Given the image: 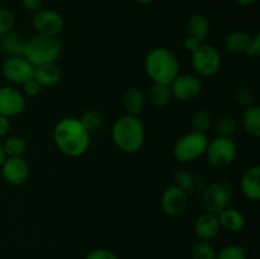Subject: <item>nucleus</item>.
Listing matches in <instances>:
<instances>
[{
  "label": "nucleus",
  "instance_id": "obj_1",
  "mask_svg": "<svg viewBox=\"0 0 260 259\" xmlns=\"http://www.w3.org/2000/svg\"><path fill=\"white\" fill-rule=\"evenodd\" d=\"M52 136L57 149L66 156H83L90 146V132L75 117L60 119L53 127Z\"/></svg>",
  "mask_w": 260,
  "mask_h": 259
},
{
  "label": "nucleus",
  "instance_id": "obj_2",
  "mask_svg": "<svg viewBox=\"0 0 260 259\" xmlns=\"http://www.w3.org/2000/svg\"><path fill=\"white\" fill-rule=\"evenodd\" d=\"M113 144L126 154H135L142 149L145 142V126L137 116L124 114L112 126Z\"/></svg>",
  "mask_w": 260,
  "mask_h": 259
},
{
  "label": "nucleus",
  "instance_id": "obj_3",
  "mask_svg": "<svg viewBox=\"0 0 260 259\" xmlns=\"http://www.w3.org/2000/svg\"><path fill=\"white\" fill-rule=\"evenodd\" d=\"M145 70L154 84L170 85L179 75L180 63L177 55L167 47H155L145 58Z\"/></svg>",
  "mask_w": 260,
  "mask_h": 259
},
{
  "label": "nucleus",
  "instance_id": "obj_4",
  "mask_svg": "<svg viewBox=\"0 0 260 259\" xmlns=\"http://www.w3.org/2000/svg\"><path fill=\"white\" fill-rule=\"evenodd\" d=\"M61 55V43L57 37L36 35L25 42L24 57L33 66L56 63Z\"/></svg>",
  "mask_w": 260,
  "mask_h": 259
},
{
  "label": "nucleus",
  "instance_id": "obj_5",
  "mask_svg": "<svg viewBox=\"0 0 260 259\" xmlns=\"http://www.w3.org/2000/svg\"><path fill=\"white\" fill-rule=\"evenodd\" d=\"M207 135L192 131L185 134L175 142L173 156L178 163H192L206 154L208 146Z\"/></svg>",
  "mask_w": 260,
  "mask_h": 259
},
{
  "label": "nucleus",
  "instance_id": "obj_6",
  "mask_svg": "<svg viewBox=\"0 0 260 259\" xmlns=\"http://www.w3.org/2000/svg\"><path fill=\"white\" fill-rule=\"evenodd\" d=\"M234 196V187L228 180L213 182L203 190L201 205L205 212L218 215L221 211L230 206Z\"/></svg>",
  "mask_w": 260,
  "mask_h": 259
},
{
  "label": "nucleus",
  "instance_id": "obj_7",
  "mask_svg": "<svg viewBox=\"0 0 260 259\" xmlns=\"http://www.w3.org/2000/svg\"><path fill=\"white\" fill-rule=\"evenodd\" d=\"M236 144L231 137L217 136L208 142L206 154L207 160L212 167L217 169L228 168L236 157Z\"/></svg>",
  "mask_w": 260,
  "mask_h": 259
},
{
  "label": "nucleus",
  "instance_id": "obj_8",
  "mask_svg": "<svg viewBox=\"0 0 260 259\" xmlns=\"http://www.w3.org/2000/svg\"><path fill=\"white\" fill-rule=\"evenodd\" d=\"M192 66L196 73L203 78L216 75L221 68V55L212 45L202 43L192 53Z\"/></svg>",
  "mask_w": 260,
  "mask_h": 259
},
{
  "label": "nucleus",
  "instance_id": "obj_9",
  "mask_svg": "<svg viewBox=\"0 0 260 259\" xmlns=\"http://www.w3.org/2000/svg\"><path fill=\"white\" fill-rule=\"evenodd\" d=\"M35 66L24 57H7L2 63V74L9 83L23 85L33 79Z\"/></svg>",
  "mask_w": 260,
  "mask_h": 259
},
{
  "label": "nucleus",
  "instance_id": "obj_10",
  "mask_svg": "<svg viewBox=\"0 0 260 259\" xmlns=\"http://www.w3.org/2000/svg\"><path fill=\"white\" fill-rule=\"evenodd\" d=\"M63 18L52 9H41L33 14L32 25L37 35L57 37L63 29Z\"/></svg>",
  "mask_w": 260,
  "mask_h": 259
},
{
  "label": "nucleus",
  "instance_id": "obj_11",
  "mask_svg": "<svg viewBox=\"0 0 260 259\" xmlns=\"http://www.w3.org/2000/svg\"><path fill=\"white\" fill-rule=\"evenodd\" d=\"M173 98L180 102H190L197 98L202 90V83L200 78L192 74H182L178 75L170 83Z\"/></svg>",
  "mask_w": 260,
  "mask_h": 259
},
{
  "label": "nucleus",
  "instance_id": "obj_12",
  "mask_svg": "<svg viewBox=\"0 0 260 259\" xmlns=\"http://www.w3.org/2000/svg\"><path fill=\"white\" fill-rule=\"evenodd\" d=\"M25 108L24 94L14 86L0 88V114L13 118L23 113Z\"/></svg>",
  "mask_w": 260,
  "mask_h": 259
},
{
  "label": "nucleus",
  "instance_id": "obj_13",
  "mask_svg": "<svg viewBox=\"0 0 260 259\" xmlns=\"http://www.w3.org/2000/svg\"><path fill=\"white\" fill-rule=\"evenodd\" d=\"M161 208L167 215L172 217L183 215L188 207V195L177 185L172 184L167 187L161 196Z\"/></svg>",
  "mask_w": 260,
  "mask_h": 259
},
{
  "label": "nucleus",
  "instance_id": "obj_14",
  "mask_svg": "<svg viewBox=\"0 0 260 259\" xmlns=\"http://www.w3.org/2000/svg\"><path fill=\"white\" fill-rule=\"evenodd\" d=\"M0 170L4 180L10 185L24 184L29 177V165L23 157H5Z\"/></svg>",
  "mask_w": 260,
  "mask_h": 259
},
{
  "label": "nucleus",
  "instance_id": "obj_15",
  "mask_svg": "<svg viewBox=\"0 0 260 259\" xmlns=\"http://www.w3.org/2000/svg\"><path fill=\"white\" fill-rule=\"evenodd\" d=\"M220 222L217 215L203 212L197 217L194 222V233L201 240L210 241L215 239L220 233Z\"/></svg>",
  "mask_w": 260,
  "mask_h": 259
},
{
  "label": "nucleus",
  "instance_id": "obj_16",
  "mask_svg": "<svg viewBox=\"0 0 260 259\" xmlns=\"http://www.w3.org/2000/svg\"><path fill=\"white\" fill-rule=\"evenodd\" d=\"M243 195L251 201L260 200V167L254 165L245 170L240 180Z\"/></svg>",
  "mask_w": 260,
  "mask_h": 259
},
{
  "label": "nucleus",
  "instance_id": "obj_17",
  "mask_svg": "<svg viewBox=\"0 0 260 259\" xmlns=\"http://www.w3.org/2000/svg\"><path fill=\"white\" fill-rule=\"evenodd\" d=\"M25 42L18 33L10 32L5 33L0 37V51L7 57H22L24 56Z\"/></svg>",
  "mask_w": 260,
  "mask_h": 259
},
{
  "label": "nucleus",
  "instance_id": "obj_18",
  "mask_svg": "<svg viewBox=\"0 0 260 259\" xmlns=\"http://www.w3.org/2000/svg\"><path fill=\"white\" fill-rule=\"evenodd\" d=\"M220 226L230 233H239L245 226V217L243 213L234 207H226L217 215Z\"/></svg>",
  "mask_w": 260,
  "mask_h": 259
},
{
  "label": "nucleus",
  "instance_id": "obj_19",
  "mask_svg": "<svg viewBox=\"0 0 260 259\" xmlns=\"http://www.w3.org/2000/svg\"><path fill=\"white\" fill-rule=\"evenodd\" d=\"M33 79L42 88L43 86L50 88V86L56 85L61 80V70L56 63H46V65L36 66Z\"/></svg>",
  "mask_w": 260,
  "mask_h": 259
},
{
  "label": "nucleus",
  "instance_id": "obj_20",
  "mask_svg": "<svg viewBox=\"0 0 260 259\" xmlns=\"http://www.w3.org/2000/svg\"><path fill=\"white\" fill-rule=\"evenodd\" d=\"M122 104L126 114L139 116L145 107V95L139 88H128L122 95Z\"/></svg>",
  "mask_w": 260,
  "mask_h": 259
},
{
  "label": "nucleus",
  "instance_id": "obj_21",
  "mask_svg": "<svg viewBox=\"0 0 260 259\" xmlns=\"http://www.w3.org/2000/svg\"><path fill=\"white\" fill-rule=\"evenodd\" d=\"M187 32L188 36L197 38L201 42L207 38L210 35V22L208 18L202 13H194L187 20Z\"/></svg>",
  "mask_w": 260,
  "mask_h": 259
},
{
  "label": "nucleus",
  "instance_id": "obj_22",
  "mask_svg": "<svg viewBox=\"0 0 260 259\" xmlns=\"http://www.w3.org/2000/svg\"><path fill=\"white\" fill-rule=\"evenodd\" d=\"M243 128L246 134L253 139H259L260 137V107L253 106L246 107L241 118Z\"/></svg>",
  "mask_w": 260,
  "mask_h": 259
},
{
  "label": "nucleus",
  "instance_id": "obj_23",
  "mask_svg": "<svg viewBox=\"0 0 260 259\" xmlns=\"http://www.w3.org/2000/svg\"><path fill=\"white\" fill-rule=\"evenodd\" d=\"M251 37L244 30H233L225 38V47L229 52L244 53L245 55Z\"/></svg>",
  "mask_w": 260,
  "mask_h": 259
},
{
  "label": "nucleus",
  "instance_id": "obj_24",
  "mask_svg": "<svg viewBox=\"0 0 260 259\" xmlns=\"http://www.w3.org/2000/svg\"><path fill=\"white\" fill-rule=\"evenodd\" d=\"M7 157H23L27 151V142L20 136H9L2 144Z\"/></svg>",
  "mask_w": 260,
  "mask_h": 259
},
{
  "label": "nucleus",
  "instance_id": "obj_25",
  "mask_svg": "<svg viewBox=\"0 0 260 259\" xmlns=\"http://www.w3.org/2000/svg\"><path fill=\"white\" fill-rule=\"evenodd\" d=\"M173 95L170 86L167 84H154L150 90V101L157 108H164L172 102Z\"/></svg>",
  "mask_w": 260,
  "mask_h": 259
},
{
  "label": "nucleus",
  "instance_id": "obj_26",
  "mask_svg": "<svg viewBox=\"0 0 260 259\" xmlns=\"http://www.w3.org/2000/svg\"><path fill=\"white\" fill-rule=\"evenodd\" d=\"M81 124L88 130L89 132L95 131L99 127L102 126V122H103V116H102V112L99 109L90 108L86 109L83 114H81L80 118Z\"/></svg>",
  "mask_w": 260,
  "mask_h": 259
},
{
  "label": "nucleus",
  "instance_id": "obj_27",
  "mask_svg": "<svg viewBox=\"0 0 260 259\" xmlns=\"http://www.w3.org/2000/svg\"><path fill=\"white\" fill-rule=\"evenodd\" d=\"M236 128H238V122H236L235 117L230 116V114H225L221 117L216 124L218 136L231 137L236 132Z\"/></svg>",
  "mask_w": 260,
  "mask_h": 259
},
{
  "label": "nucleus",
  "instance_id": "obj_28",
  "mask_svg": "<svg viewBox=\"0 0 260 259\" xmlns=\"http://www.w3.org/2000/svg\"><path fill=\"white\" fill-rule=\"evenodd\" d=\"M216 253L210 241H198L192 249V259H216Z\"/></svg>",
  "mask_w": 260,
  "mask_h": 259
},
{
  "label": "nucleus",
  "instance_id": "obj_29",
  "mask_svg": "<svg viewBox=\"0 0 260 259\" xmlns=\"http://www.w3.org/2000/svg\"><path fill=\"white\" fill-rule=\"evenodd\" d=\"M192 126L193 131L206 134L211 127L210 113L207 111H205V109H198V111H196L194 114L192 116Z\"/></svg>",
  "mask_w": 260,
  "mask_h": 259
},
{
  "label": "nucleus",
  "instance_id": "obj_30",
  "mask_svg": "<svg viewBox=\"0 0 260 259\" xmlns=\"http://www.w3.org/2000/svg\"><path fill=\"white\" fill-rule=\"evenodd\" d=\"M254 98H255V95H254V91L250 86L240 85L236 86L235 90H234V99H235V102L239 106H243L245 108L253 106Z\"/></svg>",
  "mask_w": 260,
  "mask_h": 259
},
{
  "label": "nucleus",
  "instance_id": "obj_31",
  "mask_svg": "<svg viewBox=\"0 0 260 259\" xmlns=\"http://www.w3.org/2000/svg\"><path fill=\"white\" fill-rule=\"evenodd\" d=\"M216 259H246L245 249L238 244H230L216 253Z\"/></svg>",
  "mask_w": 260,
  "mask_h": 259
},
{
  "label": "nucleus",
  "instance_id": "obj_32",
  "mask_svg": "<svg viewBox=\"0 0 260 259\" xmlns=\"http://www.w3.org/2000/svg\"><path fill=\"white\" fill-rule=\"evenodd\" d=\"M174 185L179 187L180 189L184 190L188 195V192H192L196 188V179L193 174L188 172H178L174 174Z\"/></svg>",
  "mask_w": 260,
  "mask_h": 259
},
{
  "label": "nucleus",
  "instance_id": "obj_33",
  "mask_svg": "<svg viewBox=\"0 0 260 259\" xmlns=\"http://www.w3.org/2000/svg\"><path fill=\"white\" fill-rule=\"evenodd\" d=\"M14 22V14L7 8H0V37L13 30Z\"/></svg>",
  "mask_w": 260,
  "mask_h": 259
},
{
  "label": "nucleus",
  "instance_id": "obj_34",
  "mask_svg": "<svg viewBox=\"0 0 260 259\" xmlns=\"http://www.w3.org/2000/svg\"><path fill=\"white\" fill-rule=\"evenodd\" d=\"M85 259H118V256L112 250L106 248H96L93 249L86 254Z\"/></svg>",
  "mask_w": 260,
  "mask_h": 259
},
{
  "label": "nucleus",
  "instance_id": "obj_35",
  "mask_svg": "<svg viewBox=\"0 0 260 259\" xmlns=\"http://www.w3.org/2000/svg\"><path fill=\"white\" fill-rule=\"evenodd\" d=\"M23 94L27 96H37L38 94L42 90V86L35 80V79H30V80L25 81L23 84Z\"/></svg>",
  "mask_w": 260,
  "mask_h": 259
},
{
  "label": "nucleus",
  "instance_id": "obj_36",
  "mask_svg": "<svg viewBox=\"0 0 260 259\" xmlns=\"http://www.w3.org/2000/svg\"><path fill=\"white\" fill-rule=\"evenodd\" d=\"M246 56L249 57H256V56L260 55V35L256 33L254 37H251L250 43L248 46V50L245 52Z\"/></svg>",
  "mask_w": 260,
  "mask_h": 259
},
{
  "label": "nucleus",
  "instance_id": "obj_37",
  "mask_svg": "<svg viewBox=\"0 0 260 259\" xmlns=\"http://www.w3.org/2000/svg\"><path fill=\"white\" fill-rule=\"evenodd\" d=\"M22 7L24 8V10L35 14L42 9L43 0H22Z\"/></svg>",
  "mask_w": 260,
  "mask_h": 259
},
{
  "label": "nucleus",
  "instance_id": "obj_38",
  "mask_svg": "<svg viewBox=\"0 0 260 259\" xmlns=\"http://www.w3.org/2000/svg\"><path fill=\"white\" fill-rule=\"evenodd\" d=\"M203 42H201L200 40H197V38L192 37V36H187V37L184 38V42H183V46H184L185 51L187 52H190L193 53L196 50H197L198 47H200L201 45H202Z\"/></svg>",
  "mask_w": 260,
  "mask_h": 259
},
{
  "label": "nucleus",
  "instance_id": "obj_39",
  "mask_svg": "<svg viewBox=\"0 0 260 259\" xmlns=\"http://www.w3.org/2000/svg\"><path fill=\"white\" fill-rule=\"evenodd\" d=\"M10 130V118L0 114V137H5Z\"/></svg>",
  "mask_w": 260,
  "mask_h": 259
},
{
  "label": "nucleus",
  "instance_id": "obj_40",
  "mask_svg": "<svg viewBox=\"0 0 260 259\" xmlns=\"http://www.w3.org/2000/svg\"><path fill=\"white\" fill-rule=\"evenodd\" d=\"M236 3H238L239 5H241V7H249V5H251L253 3H255L256 0H235Z\"/></svg>",
  "mask_w": 260,
  "mask_h": 259
},
{
  "label": "nucleus",
  "instance_id": "obj_41",
  "mask_svg": "<svg viewBox=\"0 0 260 259\" xmlns=\"http://www.w3.org/2000/svg\"><path fill=\"white\" fill-rule=\"evenodd\" d=\"M5 154H4V150H3V146H2V144H0V167H2V164L3 163H4V160H5Z\"/></svg>",
  "mask_w": 260,
  "mask_h": 259
},
{
  "label": "nucleus",
  "instance_id": "obj_42",
  "mask_svg": "<svg viewBox=\"0 0 260 259\" xmlns=\"http://www.w3.org/2000/svg\"><path fill=\"white\" fill-rule=\"evenodd\" d=\"M137 3H140V4H144V5H146V4H151L152 2H155V0H136Z\"/></svg>",
  "mask_w": 260,
  "mask_h": 259
}]
</instances>
